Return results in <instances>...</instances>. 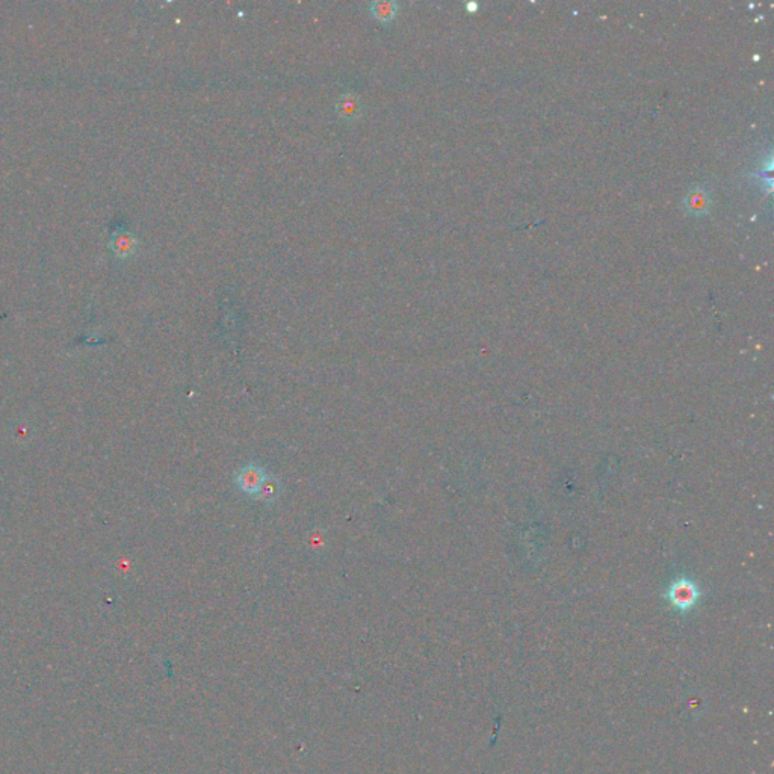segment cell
Wrapping results in <instances>:
<instances>
[{
  "instance_id": "obj_1",
  "label": "cell",
  "mask_w": 774,
  "mask_h": 774,
  "mask_svg": "<svg viewBox=\"0 0 774 774\" xmlns=\"http://www.w3.org/2000/svg\"><path fill=\"white\" fill-rule=\"evenodd\" d=\"M268 478V472L259 465H245L234 475V484L244 494L257 498L263 482Z\"/></svg>"
},
{
  "instance_id": "obj_2",
  "label": "cell",
  "mask_w": 774,
  "mask_h": 774,
  "mask_svg": "<svg viewBox=\"0 0 774 774\" xmlns=\"http://www.w3.org/2000/svg\"><path fill=\"white\" fill-rule=\"evenodd\" d=\"M136 245H138L136 238L127 230L114 232L109 241L111 250L114 251L117 257H120V259H127V257H131L136 251Z\"/></svg>"
},
{
  "instance_id": "obj_3",
  "label": "cell",
  "mask_w": 774,
  "mask_h": 774,
  "mask_svg": "<svg viewBox=\"0 0 774 774\" xmlns=\"http://www.w3.org/2000/svg\"><path fill=\"white\" fill-rule=\"evenodd\" d=\"M336 112L345 121H352L362 114V102L356 94H343L336 102Z\"/></svg>"
},
{
  "instance_id": "obj_4",
  "label": "cell",
  "mask_w": 774,
  "mask_h": 774,
  "mask_svg": "<svg viewBox=\"0 0 774 774\" xmlns=\"http://www.w3.org/2000/svg\"><path fill=\"white\" fill-rule=\"evenodd\" d=\"M371 14L377 18L379 21H391L398 14V4L392 2V0H377L369 5Z\"/></svg>"
},
{
  "instance_id": "obj_5",
  "label": "cell",
  "mask_w": 774,
  "mask_h": 774,
  "mask_svg": "<svg viewBox=\"0 0 774 774\" xmlns=\"http://www.w3.org/2000/svg\"><path fill=\"white\" fill-rule=\"evenodd\" d=\"M282 494V484L280 481H278L277 478L274 477H270L268 475L266 481L263 482V486L259 492V494H257V499H261L263 504H268V505H273L277 502V499L280 498Z\"/></svg>"
}]
</instances>
